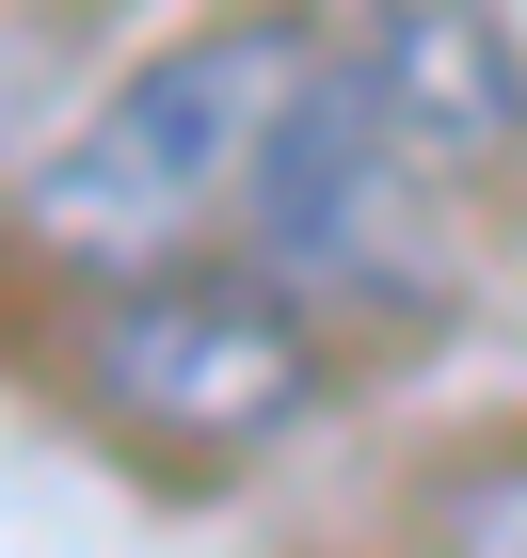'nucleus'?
I'll list each match as a JSON object with an SVG mask.
<instances>
[{"instance_id": "1", "label": "nucleus", "mask_w": 527, "mask_h": 558, "mask_svg": "<svg viewBox=\"0 0 527 558\" xmlns=\"http://www.w3.org/2000/svg\"><path fill=\"white\" fill-rule=\"evenodd\" d=\"M512 208H527V33H495L480 0H399L351 48H320L240 192L256 256L304 303H447Z\"/></svg>"}, {"instance_id": "2", "label": "nucleus", "mask_w": 527, "mask_h": 558, "mask_svg": "<svg viewBox=\"0 0 527 558\" xmlns=\"http://www.w3.org/2000/svg\"><path fill=\"white\" fill-rule=\"evenodd\" d=\"M304 64H320V48L288 33V16H224V33L160 48L144 81H112L81 129L33 160L16 223H33L48 256H81V271H160L176 240H208V223L256 192L272 129H288V96H304Z\"/></svg>"}, {"instance_id": "3", "label": "nucleus", "mask_w": 527, "mask_h": 558, "mask_svg": "<svg viewBox=\"0 0 527 558\" xmlns=\"http://www.w3.org/2000/svg\"><path fill=\"white\" fill-rule=\"evenodd\" d=\"M112 319H96V384L129 399L160 430H224V447H256L320 399V351H304V288L272 271V288H208V271H112Z\"/></svg>"}, {"instance_id": "4", "label": "nucleus", "mask_w": 527, "mask_h": 558, "mask_svg": "<svg viewBox=\"0 0 527 558\" xmlns=\"http://www.w3.org/2000/svg\"><path fill=\"white\" fill-rule=\"evenodd\" d=\"M512 33H527V0H512Z\"/></svg>"}]
</instances>
